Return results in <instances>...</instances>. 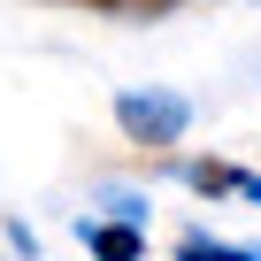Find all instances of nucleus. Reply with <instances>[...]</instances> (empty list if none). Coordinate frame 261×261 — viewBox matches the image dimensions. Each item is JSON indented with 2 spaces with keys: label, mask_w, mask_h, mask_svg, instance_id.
<instances>
[{
  "label": "nucleus",
  "mask_w": 261,
  "mask_h": 261,
  "mask_svg": "<svg viewBox=\"0 0 261 261\" xmlns=\"http://www.w3.org/2000/svg\"><path fill=\"white\" fill-rule=\"evenodd\" d=\"M185 177H192V192H238V169H223V162H192Z\"/></svg>",
  "instance_id": "4"
},
{
  "label": "nucleus",
  "mask_w": 261,
  "mask_h": 261,
  "mask_svg": "<svg viewBox=\"0 0 261 261\" xmlns=\"http://www.w3.org/2000/svg\"><path fill=\"white\" fill-rule=\"evenodd\" d=\"M85 8H115V0H85Z\"/></svg>",
  "instance_id": "6"
},
{
  "label": "nucleus",
  "mask_w": 261,
  "mask_h": 261,
  "mask_svg": "<svg viewBox=\"0 0 261 261\" xmlns=\"http://www.w3.org/2000/svg\"><path fill=\"white\" fill-rule=\"evenodd\" d=\"M115 123H123L139 146H177L185 100H169V92H123V100H115Z\"/></svg>",
  "instance_id": "1"
},
{
  "label": "nucleus",
  "mask_w": 261,
  "mask_h": 261,
  "mask_svg": "<svg viewBox=\"0 0 261 261\" xmlns=\"http://www.w3.org/2000/svg\"><path fill=\"white\" fill-rule=\"evenodd\" d=\"M177 261H261V246H223V238H185Z\"/></svg>",
  "instance_id": "3"
},
{
  "label": "nucleus",
  "mask_w": 261,
  "mask_h": 261,
  "mask_svg": "<svg viewBox=\"0 0 261 261\" xmlns=\"http://www.w3.org/2000/svg\"><path fill=\"white\" fill-rule=\"evenodd\" d=\"M92 253L100 261H139V230H130V223H100L92 230Z\"/></svg>",
  "instance_id": "2"
},
{
  "label": "nucleus",
  "mask_w": 261,
  "mask_h": 261,
  "mask_svg": "<svg viewBox=\"0 0 261 261\" xmlns=\"http://www.w3.org/2000/svg\"><path fill=\"white\" fill-rule=\"evenodd\" d=\"M115 8H169V0H115Z\"/></svg>",
  "instance_id": "5"
}]
</instances>
